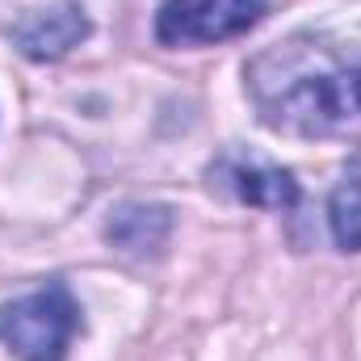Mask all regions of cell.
Returning <instances> with one entry per match:
<instances>
[{"instance_id":"cell-2","label":"cell","mask_w":361,"mask_h":361,"mask_svg":"<svg viewBox=\"0 0 361 361\" xmlns=\"http://www.w3.org/2000/svg\"><path fill=\"white\" fill-rule=\"evenodd\" d=\"M76 332L80 307L63 281H51L0 307V341L21 361H68V345Z\"/></svg>"},{"instance_id":"cell-3","label":"cell","mask_w":361,"mask_h":361,"mask_svg":"<svg viewBox=\"0 0 361 361\" xmlns=\"http://www.w3.org/2000/svg\"><path fill=\"white\" fill-rule=\"evenodd\" d=\"M265 17V0H164L156 38L164 47H206L248 34Z\"/></svg>"},{"instance_id":"cell-7","label":"cell","mask_w":361,"mask_h":361,"mask_svg":"<svg viewBox=\"0 0 361 361\" xmlns=\"http://www.w3.org/2000/svg\"><path fill=\"white\" fill-rule=\"evenodd\" d=\"M328 227H332L336 248L361 252V160L349 164V173L328 197Z\"/></svg>"},{"instance_id":"cell-1","label":"cell","mask_w":361,"mask_h":361,"mask_svg":"<svg viewBox=\"0 0 361 361\" xmlns=\"http://www.w3.org/2000/svg\"><path fill=\"white\" fill-rule=\"evenodd\" d=\"M261 118L307 139L361 130V51H336L324 38H290L248 72Z\"/></svg>"},{"instance_id":"cell-6","label":"cell","mask_w":361,"mask_h":361,"mask_svg":"<svg viewBox=\"0 0 361 361\" xmlns=\"http://www.w3.org/2000/svg\"><path fill=\"white\" fill-rule=\"evenodd\" d=\"M105 235H109L122 252L147 257V252H156V248L164 244V235H169V210H164V206H122V210L109 219Z\"/></svg>"},{"instance_id":"cell-5","label":"cell","mask_w":361,"mask_h":361,"mask_svg":"<svg viewBox=\"0 0 361 361\" xmlns=\"http://www.w3.org/2000/svg\"><path fill=\"white\" fill-rule=\"evenodd\" d=\"M89 34V21L76 4H59V8H47V13H34L30 21H21L13 30L17 47L30 55V59H59L63 51H72L80 38Z\"/></svg>"},{"instance_id":"cell-4","label":"cell","mask_w":361,"mask_h":361,"mask_svg":"<svg viewBox=\"0 0 361 361\" xmlns=\"http://www.w3.org/2000/svg\"><path fill=\"white\" fill-rule=\"evenodd\" d=\"M210 185H223L240 202L265 206V210H290L298 202V185L286 169H277L261 156H244V152H227L210 169Z\"/></svg>"}]
</instances>
